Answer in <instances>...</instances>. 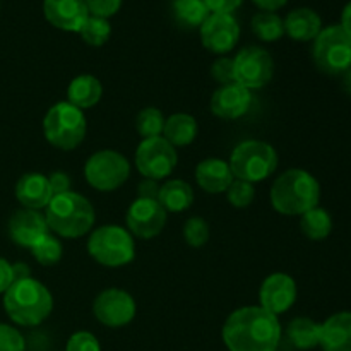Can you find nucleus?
<instances>
[{"mask_svg": "<svg viewBox=\"0 0 351 351\" xmlns=\"http://www.w3.org/2000/svg\"><path fill=\"white\" fill-rule=\"evenodd\" d=\"M283 336L280 319L259 305L233 311L221 329L228 351H276Z\"/></svg>", "mask_w": 351, "mask_h": 351, "instance_id": "1", "label": "nucleus"}, {"mask_svg": "<svg viewBox=\"0 0 351 351\" xmlns=\"http://www.w3.org/2000/svg\"><path fill=\"white\" fill-rule=\"evenodd\" d=\"M269 199L274 211L280 215L302 216L319 206L321 184L311 171L290 168L273 182Z\"/></svg>", "mask_w": 351, "mask_h": 351, "instance_id": "2", "label": "nucleus"}, {"mask_svg": "<svg viewBox=\"0 0 351 351\" xmlns=\"http://www.w3.org/2000/svg\"><path fill=\"white\" fill-rule=\"evenodd\" d=\"M3 308L14 324L34 328L50 317L53 297L41 281L27 278L10 285L3 293Z\"/></svg>", "mask_w": 351, "mask_h": 351, "instance_id": "3", "label": "nucleus"}, {"mask_svg": "<svg viewBox=\"0 0 351 351\" xmlns=\"http://www.w3.org/2000/svg\"><path fill=\"white\" fill-rule=\"evenodd\" d=\"M45 219L53 235L74 240L93 232L96 211L84 195L69 191L51 197L45 208Z\"/></svg>", "mask_w": 351, "mask_h": 351, "instance_id": "4", "label": "nucleus"}, {"mask_svg": "<svg viewBox=\"0 0 351 351\" xmlns=\"http://www.w3.org/2000/svg\"><path fill=\"white\" fill-rule=\"evenodd\" d=\"M278 161L276 149L269 143L247 139L233 147L228 165L237 180L259 184L276 171Z\"/></svg>", "mask_w": 351, "mask_h": 351, "instance_id": "5", "label": "nucleus"}, {"mask_svg": "<svg viewBox=\"0 0 351 351\" xmlns=\"http://www.w3.org/2000/svg\"><path fill=\"white\" fill-rule=\"evenodd\" d=\"M88 132V122L82 110L69 101H58L48 108L43 119V134L48 144L62 151L81 146Z\"/></svg>", "mask_w": 351, "mask_h": 351, "instance_id": "6", "label": "nucleus"}, {"mask_svg": "<svg viewBox=\"0 0 351 351\" xmlns=\"http://www.w3.org/2000/svg\"><path fill=\"white\" fill-rule=\"evenodd\" d=\"M88 254L105 267H123L136 257V243L127 228L105 225L89 233Z\"/></svg>", "mask_w": 351, "mask_h": 351, "instance_id": "7", "label": "nucleus"}, {"mask_svg": "<svg viewBox=\"0 0 351 351\" xmlns=\"http://www.w3.org/2000/svg\"><path fill=\"white\" fill-rule=\"evenodd\" d=\"M312 58L315 67L324 74H345L351 67V34L341 24L322 27L312 45Z\"/></svg>", "mask_w": 351, "mask_h": 351, "instance_id": "8", "label": "nucleus"}, {"mask_svg": "<svg viewBox=\"0 0 351 351\" xmlns=\"http://www.w3.org/2000/svg\"><path fill=\"white\" fill-rule=\"evenodd\" d=\"M130 177V163L115 149H99L84 163V178L98 192H113Z\"/></svg>", "mask_w": 351, "mask_h": 351, "instance_id": "9", "label": "nucleus"}, {"mask_svg": "<svg viewBox=\"0 0 351 351\" xmlns=\"http://www.w3.org/2000/svg\"><path fill=\"white\" fill-rule=\"evenodd\" d=\"M177 163V149L163 136L141 141L136 149V158H134L137 171L144 178L156 182L167 180L168 177H171Z\"/></svg>", "mask_w": 351, "mask_h": 351, "instance_id": "10", "label": "nucleus"}, {"mask_svg": "<svg viewBox=\"0 0 351 351\" xmlns=\"http://www.w3.org/2000/svg\"><path fill=\"white\" fill-rule=\"evenodd\" d=\"M235 82L247 88L261 89L273 81L274 60L267 50L261 47H245L233 57Z\"/></svg>", "mask_w": 351, "mask_h": 351, "instance_id": "11", "label": "nucleus"}, {"mask_svg": "<svg viewBox=\"0 0 351 351\" xmlns=\"http://www.w3.org/2000/svg\"><path fill=\"white\" fill-rule=\"evenodd\" d=\"M93 314L99 324L119 329L130 324L137 314L132 295L120 288H106L93 302Z\"/></svg>", "mask_w": 351, "mask_h": 351, "instance_id": "12", "label": "nucleus"}, {"mask_svg": "<svg viewBox=\"0 0 351 351\" xmlns=\"http://www.w3.org/2000/svg\"><path fill=\"white\" fill-rule=\"evenodd\" d=\"M168 221V213L156 199L137 197L125 215L127 230L137 239L149 240L160 235Z\"/></svg>", "mask_w": 351, "mask_h": 351, "instance_id": "13", "label": "nucleus"}, {"mask_svg": "<svg viewBox=\"0 0 351 351\" xmlns=\"http://www.w3.org/2000/svg\"><path fill=\"white\" fill-rule=\"evenodd\" d=\"M201 43L215 55L230 53L240 40V24L233 14H209L199 27Z\"/></svg>", "mask_w": 351, "mask_h": 351, "instance_id": "14", "label": "nucleus"}, {"mask_svg": "<svg viewBox=\"0 0 351 351\" xmlns=\"http://www.w3.org/2000/svg\"><path fill=\"white\" fill-rule=\"evenodd\" d=\"M298 297L297 281L287 273H273L263 281L259 288V302L264 311L276 317L290 311Z\"/></svg>", "mask_w": 351, "mask_h": 351, "instance_id": "15", "label": "nucleus"}, {"mask_svg": "<svg viewBox=\"0 0 351 351\" xmlns=\"http://www.w3.org/2000/svg\"><path fill=\"white\" fill-rule=\"evenodd\" d=\"M252 105V93L239 82L223 84L213 93L209 108L215 117L221 120H239L245 115Z\"/></svg>", "mask_w": 351, "mask_h": 351, "instance_id": "16", "label": "nucleus"}, {"mask_svg": "<svg viewBox=\"0 0 351 351\" xmlns=\"http://www.w3.org/2000/svg\"><path fill=\"white\" fill-rule=\"evenodd\" d=\"M45 19L67 33H79L89 17L84 0H43Z\"/></svg>", "mask_w": 351, "mask_h": 351, "instance_id": "17", "label": "nucleus"}, {"mask_svg": "<svg viewBox=\"0 0 351 351\" xmlns=\"http://www.w3.org/2000/svg\"><path fill=\"white\" fill-rule=\"evenodd\" d=\"M50 232L47 225V219L41 211L34 209H19L9 219V235L16 245L31 249L36 245L47 233Z\"/></svg>", "mask_w": 351, "mask_h": 351, "instance_id": "18", "label": "nucleus"}, {"mask_svg": "<svg viewBox=\"0 0 351 351\" xmlns=\"http://www.w3.org/2000/svg\"><path fill=\"white\" fill-rule=\"evenodd\" d=\"M233 180L228 161L221 158H206L195 167V182L208 194H225Z\"/></svg>", "mask_w": 351, "mask_h": 351, "instance_id": "19", "label": "nucleus"}, {"mask_svg": "<svg viewBox=\"0 0 351 351\" xmlns=\"http://www.w3.org/2000/svg\"><path fill=\"white\" fill-rule=\"evenodd\" d=\"M53 194H51L48 177L43 173H26L17 180L16 184V199L19 204L26 209L41 211L48 206Z\"/></svg>", "mask_w": 351, "mask_h": 351, "instance_id": "20", "label": "nucleus"}, {"mask_svg": "<svg viewBox=\"0 0 351 351\" xmlns=\"http://www.w3.org/2000/svg\"><path fill=\"white\" fill-rule=\"evenodd\" d=\"M322 351H351V312L341 311L321 322Z\"/></svg>", "mask_w": 351, "mask_h": 351, "instance_id": "21", "label": "nucleus"}, {"mask_svg": "<svg viewBox=\"0 0 351 351\" xmlns=\"http://www.w3.org/2000/svg\"><path fill=\"white\" fill-rule=\"evenodd\" d=\"M283 23L285 34H288L293 41H300V43L314 41L322 31L321 16L308 7L293 9L291 12H288Z\"/></svg>", "mask_w": 351, "mask_h": 351, "instance_id": "22", "label": "nucleus"}, {"mask_svg": "<svg viewBox=\"0 0 351 351\" xmlns=\"http://www.w3.org/2000/svg\"><path fill=\"white\" fill-rule=\"evenodd\" d=\"M101 96V81L93 74L77 75L67 86V101L82 112L98 105Z\"/></svg>", "mask_w": 351, "mask_h": 351, "instance_id": "23", "label": "nucleus"}, {"mask_svg": "<svg viewBox=\"0 0 351 351\" xmlns=\"http://www.w3.org/2000/svg\"><path fill=\"white\" fill-rule=\"evenodd\" d=\"M194 189L189 182L180 178H170L160 185L158 202L167 213H184L194 204Z\"/></svg>", "mask_w": 351, "mask_h": 351, "instance_id": "24", "label": "nucleus"}, {"mask_svg": "<svg viewBox=\"0 0 351 351\" xmlns=\"http://www.w3.org/2000/svg\"><path fill=\"white\" fill-rule=\"evenodd\" d=\"M199 134V123L195 117L189 113H173L167 119L163 129V137L173 147L189 146L195 141Z\"/></svg>", "mask_w": 351, "mask_h": 351, "instance_id": "25", "label": "nucleus"}, {"mask_svg": "<svg viewBox=\"0 0 351 351\" xmlns=\"http://www.w3.org/2000/svg\"><path fill=\"white\" fill-rule=\"evenodd\" d=\"M287 338L297 350H314L321 341V322L311 317H295L287 326Z\"/></svg>", "mask_w": 351, "mask_h": 351, "instance_id": "26", "label": "nucleus"}, {"mask_svg": "<svg viewBox=\"0 0 351 351\" xmlns=\"http://www.w3.org/2000/svg\"><path fill=\"white\" fill-rule=\"evenodd\" d=\"M300 230L308 240H314V242L326 240L332 232L331 215L321 206H315L300 216Z\"/></svg>", "mask_w": 351, "mask_h": 351, "instance_id": "27", "label": "nucleus"}, {"mask_svg": "<svg viewBox=\"0 0 351 351\" xmlns=\"http://www.w3.org/2000/svg\"><path fill=\"white\" fill-rule=\"evenodd\" d=\"M171 12L175 21L184 27H201L209 17V9L204 0H173Z\"/></svg>", "mask_w": 351, "mask_h": 351, "instance_id": "28", "label": "nucleus"}, {"mask_svg": "<svg viewBox=\"0 0 351 351\" xmlns=\"http://www.w3.org/2000/svg\"><path fill=\"white\" fill-rule=\"evenodd\" d=\"M252 33L266 43H274L285 36V23L276 12H257L250 21Z\"/></svg>", "mask_w": 351, "mask_h": 351, "instance_id": "29", "label": "nucleus"}, {"mask_svg": "<svg viewBox=\"0 0 351 351\" xmlns=\"http://www.w3.org/2000/svg\"><path fill=\"white\" fill-rule=\"evenodd\" d=\"M165 119L163 112L156 106H147V108H143L136 117V125L137 134H139L143 139H151V137H160L163 136L165 129Z\"/></svg>", "mask_w": 351, "mask_h": 351, "instance_id": "30", "label": "nucleus"}, {"mask_svg": "<svg viewBox=\"0 0 351 351\" xmlns=\"http://www.w3.org/2000/svg\"><path fill=\"white\" fill-rule=\"evenodd\" d=\"M31 254H33L34 259L41 264V266H55V264L60 263L62 256H64V245H62L60 240L57 239V235L48 232L36 245L31 247Z\"/></svg>", "mask_w": 351, "mask_h": 351, "instance_id": "31", "label": "nucleus"}, {"mask_svg": "<svg viewBox=\"0 0 351 351\" xmlns=\"http://www.w3.org/2000/svg\"><path fill=\"white\" fill-rule=\"evenodd\" d=\"M79 34H81L82 41L89 47H103L112 36V24H110L108 19H103V17L89 16L86 23L82 24Z\"/></svg>", "mask_w": 351, "mask_h": 351, "instance_id": "32", "label": "nucleus"}, {"mask_svg": "<svg viewBox=\"0 0 351 351\" xmlns=\"http://www.w3.org/2000/svg\"><path fill=\"white\" fill-rule=\"evenodd\" d=\"M184 240L192 249H201L209 240V225L201 216H192L184 223Z\"/></svg>", "mask_w": 351, "mask_h": 351, "instance_id": "33", "label": "nucleus"}, {"mask_svg": "<svg viewBox=\"0 0 351 351\" xmlns=\"http://www.w3.org/2000/svg\"><path fill=\"white\" fill-rule=\"evenodd\" d=\"M225 194H226V199H228V202L233 206V208L245 209L249 208V206L254 202V199H256V187H254V184H249V182H243V180H237L235 178Z\"/></svg>", "mask_w": 351, "mask_h": 351, "instance_id": "34", "label": "nucleus"}, {"mask_svg": "<svg viewBox=\"0 0 351 351\" xmlns=\"http://www.w3.org/2000/svg\"><path fill=\"white\" fill-rule=\"evenodd\" d=\"M26 341L19 329L0 322V351H24Z\"/></svg>", "mask_w": 351, "mask_h": 351, "instance_id": "35", "label": "nucleus"}, {"mask_svg": "<svg viewBox=\"0 0 351 351\" xmlns=\"http://www.w3.org/2000/svg\"><path fill=\"white\" fill-rule=\"evenodd\" d=\"M209 74L211 77L218 82L219 86L230 84V82H235V69H233V58L232 57H221L216 58L211 64L209 69Z\"/></svg>", "mask_w": 351, "mask_h": 351, "instance_id": "36", "label": "nucleus"}, {"mask_svg": "<svg viewBox=\"0 0 351 351\" xmlns=\"http://www.w3.org/2000/svg\"><path fill=\"white\" fill-rule=\"evenodd\" d=\"M65 351H101V345L93 332L77 331L67 339Z\"/></svg>", "mask_w": 351, "mask_h": 351, "instance_id": "37", "label": "nucleus"}, {"mask_svg": "<svg viewBox=\"0 0 351 351\" xmlns=\"http://www.w3.org/2000/svg\"><path fill=\"white\" fill-rule=\"evenodd\" d=\"M84 2L89 10V16L110 19V17L119 12L123 0H84Z\"/></svg>", "mask_w": 351, "mask_h": 351, "instance_id": "38", "label": "nucleus"}, {"mask_svg": "<svg viewBox=\"0 0 351 351\" xmlns=\"http://www.w3.org/2000/svg\"><path fill=\"white\" fill-rule=\"evenodd\" d=\"M48 177V184H50L51 189V194L58 195V194H64V192L71 191V177H69L65 171H51Z\"/></svg>", "mask_w": 351, "mask_h": 351, "instance_id": "39", "label": "nucleus"}, {"mask_svg": "<svg viewBox=\"0 0 351 351\" xmlns=\"http://www.w3.org/2000/svg\"><path fill=\"white\" fill-rule=\"evenodd\" d=\"M204 3L211 14H233L243 0H204Z\"/></svg>", "mask_w": 351, "mask_h": 351, "instance_id": "40", "label": "nucleus"}, {"mask_svg": "<svg viewBox=\"0 0 351 351\" xmlns=\"http://www.w3.org/2000/svg\"><path fill=\"white\" fill-rule=\"evenodd\" d=\"M12 283V264L3 259V257H0V295L5 293Z\"/></svg>", "mask_w": 351, "mask_h": 351, "instance_id": "41", "label": "nucleus"}, {"mask_svg": "<svg viewBox=\"0 0 351 351\" xmlns=\"http://www.w3.org/2000/svg\"><path fill=\"white\" fill-rule=\"evenodd\" d=\"M137 194H139L141 199H156L158 201V194H160V184H158L156 180L144 178V180L139 184Z\"/></svg>", "mask_w": 351, "mask_h": 351, "instance_id": "42", "label": "nucleus"}, {"mask_svg": "<svg viewBox=\"0 0 351 351\" xmlns=\"http://www.w3.org/2000/svg\"><path fill=\"white\" fill-rule=\"evenodd\" d=\"M252 2L264 12H276L281 7L287 5L288 0H252Z\"/></svg>", "mask_w": 351, "mask_h": 351, "instance_id": "43", "label": "nucleus"}, {"mask_svg": "<svg viewBox=\"0 0 351 351\" xmlns=\"http://www.w3.org/2000/svg\"><path fill=\"white\" fill-rule=\"evenodd\" d=\"M31 276V269L27 264L24 263H16L12 264V280L14 281H21V280H27Z\"/></svg>", "mask_w": 351, "mask_h": 351, "instance_id": "44", "label": "nucleus"}, {"mask_svg": "<svg viewBox=\"0 0 351 351\" xmlns=\"http://www.w3.org/2000/svg\"><path fill=\"white\" fill-rule=\"evenodd\" d=\"M343 26V29L346 31V33L351 34V0L348 3H346L345 7H343V12H341V23H339Z\"/></svg>", "mask_w": 351, "mask_h": 351, "instance_id": "45", "label": "nucleus"}, {"mask_svg": "<svg viewBox=\"0 0 351 351\" xmlns=\"http://www.w3.org/2000/svg\"><path fill=\"white\" fill-rule=\"evenodd\" d=\"M341 75H343V81H341L343 89H345V91L351 96V67L345 72V74H341Z\"/></svg>", "mask_w": 351, "mask_h": 351, "instance_id": "46", "label": "nucleus"}]
</instances>
